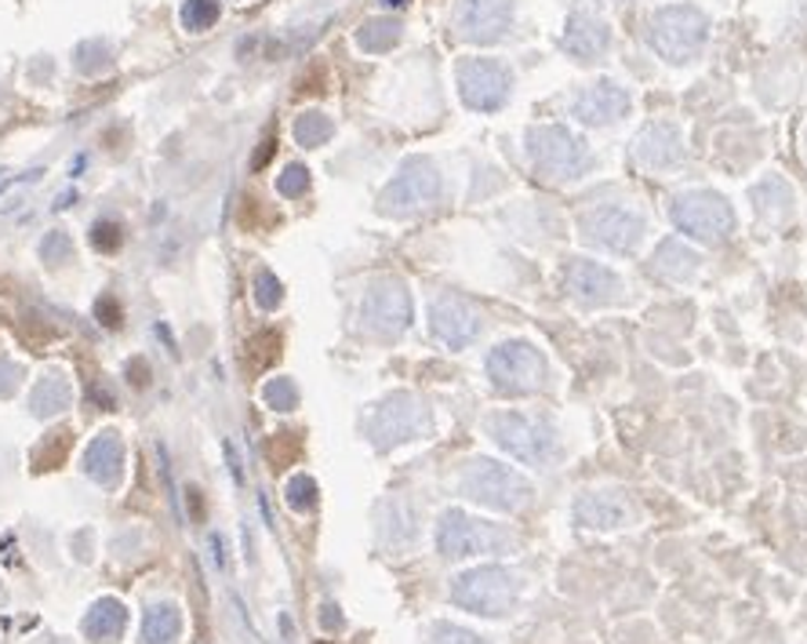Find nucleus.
<instances>
[{
	"mask_svg": "<svg viewBox=\"0 0 807 644\" xmlns=\"http://www.w3.org/2000/svg\"><path fill=\"white\" fill-rule=\"evenodd\" d=\"M705 36H710V19L694 4H666L648 19V41L658 55L673 66H684L702 55Z\"/></svg>",
	"mask_w": 807,
	"mask_h": 644,
	"instance_id": "obj_1",
	"label": "nucleus"
},
{
	"mask_svg": "<svg viewBox=\"0 0 807 644\" xmlns=\"http://www.w3.org/2000/svg\"><path fill=\"white\" fill-rule=\"evenodd\" d=\"M528 160L542 179L553 182L586 176V168L593 165L590 146L564 124H535V128H528Z\"/></svg>",
	"mask_w": 807,
	"mask_h": 644,
	"instance_id": "obj_2",
	"label": "nucleus"
},
{
	"mask_svg": "<svg viewBox=\"0 0 807 644\" xmlns=\"http://www.w3.org/2000/svg\"><path fill=\"white\" fill-rule=\"evenodd\" d=\"M488 430L495 444L509 452L513 460L528 466H545L556 455V426L545 415H528V412H495L488 419Z\"/></svg>",
	"mask_w": 807,
	"mask_h": 644,
	"instance_id": "obj_3",
	"label": "nucleus"
},
{
	"mask_svg": "<svg viewBox=\"0 0 807 644\" xmlns=\"http://www.w3.org/2000/svg\"><path fill=\"white\" fill-rule=\"evenodd\" d=\"M520 576L502 564H480L452 579V601L477 615H506L517 604Z\"/></svg>",
	"mask_w": 807,
	"mask_h": 644,
	"instance_id": "obj_4",
	"label": "nucleus"
},
{
	"mask_svg": "<svg viewBox=\"0 0 807 644\" xmlns=\"http://www.w3.org/2000/svg\"><path fill=\"white\" fill-rule=\"evenodd\" d=\"M669 219H673V226L680 233H688V237L702 244L728 241L731 230H735V212H731L728 197L713 190L677 193L673 204H669Z\"/></svg>",
	"mask_w": 807,
	"mask_h": 644,
	"instance_id": "obj_5",
	"label": "nucleus"
},
{
	"mask_svg": "<svg viewBox=\"0 0 807 644\" xmlns=\"http://www.w3.org/2000/svg\"><path fill=\"white\" fill-rule=\"evenodd\" d=\"M463 492L474 503L499 514H517L531 503V481L495 460H474L463 474Z\"/></svg>",
	"mask_w": 807,
	"mask_h": 644,
	"instance_id": "obj_6",
	"label": "nucleus"
},
{
	"mask_svg": "<svg viewBox=\"0 0 807 644\" xmlns=\"http://www.w3.org/2000/svg\"><path fill=\"white\" fill-rule=\"evenodd\" d=\"M578 233L586 244H597L604 252L633 255L648 233V219L629 204H604L578 215Z\"/></svg>",
	"mask_w": 807,
	"mask_h": 644,
	"instance_id": "obj_7",
	"label": "nucleus"
},
{
	"mask_svg": "<svg viewBox=\"0 0 807 644\" xmlns=\"http://www.w3.org/2000/svg\"><path fill=\"white\" fill-rule=\"evenodd\" d=\"M440 190H444V182H440L437 165L426 160V157H412V160H404V168L396 171L393 182L382 190L379 212L382 215H396V219L415 215V212H422V208L437 204Z\"/></svg>",
	"mask_w": 807,
	"mask_h": 644,
	"instance_id": "obj_8",
	"label": "nucleus"
},
{
	"mask_svg": "<svg viewBox=\"0 0 807 644\" xmlns=\"http://www.w3.org/2000/svg\"><path fill=\"white\" fill-rule=\"evenodd\" d=\"M488 379L499 393H535L545 387V357L528 339L499 342L488 353Z\"/></svg>",
	"mask_w": 807,
	"mask_h": 644,
	"instance_id": "obj_9",
	"label": "nucleus"
},
{
	"mask_svg": "<svg viewBox=\"0 0 807 644\" xmlns=\"http://www.w3.org/2000/svg\"><path fill=\"white\" fill-rule=\"evenodd\" d=\"M429 426V412L415 393H390L386 401L375 404L368 419V437L375 448H393V444L415 441Z\"/></svg>",
	"mask_w": 807,
	"mask_h": 644,
	"instance_id": "obj_10",
	"label": "nucleus"
},
{
	"mask_svg": "<svg viewBox=\"0 0 807 644\" xmlns=\"http://www.w3.org/2000/svg\"><path fill=\"white\" fill-rule=\"evenodd\" d=\"M502 547H509V531H502L499 525L480 521V517L466 514V510L440 514L437 550L448 557V561H458V557H477V553H495Z\"/></svg>",
	"mask_w": 807,
	"mask_h": 644,
	"instance_id": "obj_11",
	"label": "nucleus"
},
{
	"mask_svg": "<svg viewBox=\"0 0 807 644\" xmlns=\"http://www.w3.org/2000/svg\"><path fill=\"white\" fill-rule=\"evenodd\" d=\"M513 73L499 59H463L458 62V95L477 114H495L506 106Z\"/></svg>",
	"mask_w": 807,
	"mask_h": 644,
	"instance_id": "obj_12",
	"label": "nucleus"
},
{
	"mask_svg": "<svg viewBox=\"0 0 807 644\" xmlns=\"http://www.w3.org/2000/svg\"><path fill=\"white\" fill-rule=\"evenodd\" d=\"M360 320L371 336L379 339H396L412 325V295H407L404 281L382 277L368 288L364 303H360Z\"/></svg>",
	"mask_w": 807,
	"mask_h": 644,
	"instance_id": "obj_13",
	"label": "nucleus"
},
{
	"mask_svg": "<svg viewBox=\"0 0 807 644\" xmlns=\"http://www.w3.org/2000/svg\"><path fill=\"white\" fill-rule=\"evenodd\" d=\"M509 22H513V0H458L455 4V30L469 44L502 41Z\"/></svg>",
	"mask_w": 807,
	"mask_h": 644,
	"instance_id": "obj_14",
	"label": "nucleus"
},
{
	"mask_svg": "<svg viewBox=\"0 0 807 644\" xmlns=\"http://www.w3.org/2000/svg\"><path fill=\"white\" fill-rule=\"evenodd\" d=\"M564 284H567L571 299L582 306H615L626 299V288L615 270L590 263V258H571L564 270Z\"/></svg>",
	"mask_w": 807,
	"mask_h": 644,
	"instance_id": "obj_15",
	"label": "nucleus"
},
{
	"mask_svg": "<svg viewBox=\"0 0 807 644\" xmlns=\"http://www.w3.org/2000/svg\"><path fill=\"white\" fill-rule=\"evenodd\" d=\"M429 328L444 346L466 350L480 331V309L466 303L463 295H437L429 306Z\"/></svg>",
	"mask_w": 807,
	"mask_h": 644,
	"instance_id": "obj_16",
	"label": "nucleus"
},
{
	"mask_svg": "<svg viewBox=\"0 0 807 644\" xmlns=\"http://www.w3.org/2000/svg\"><path fill=\"white\" fill-rule=\"evenodd\" d=\"M629 106H633V98L623 84L604 77V81H593L586 88L575 92V98H571V117H578L582 124H601L604 128V124L623 120L629 114Z\"/></svg>",
	"mask_w": 807,
	"mask_h": 644,
	"instance_id": "obj_17",
	"label": "nucleus"
},
{
	"mask_svg": "<svg viewBox=\"0 0 807 644\" xmlns=\"http://www.w3.org/2000/svg\"><path fill=\"white\" fill-rule=\"evenodd\" d=\"M633 160L648 171L677 168L680 160H684V135H680L677 124H669V120L644 124L640 135L633 139Z\"/></svg>",
	"mask_w": 807,
	"mask_h": 644,
	"instance_id": "obj_18",
	"label": "nucleus"
},
{
	"mask_svg": "<svg viewBox=\"0 0 807 644\" xmlns=\"http://www.w3.org/2000/svg\"><path fill=\"white\" fill-rule=\"evenodd\" d=\"M564 52L578 62H593L607 55V47H612V27H607L604 19L597 15H586V11H575L567 22H564V36H561Z\"/></svg>",
	"mask_w": 807,
	"mask_h": 644,
	"instance_id": "obj_19",
	"label": "nucleus"
},
{
	"mask_svg": "<svg viewBox=\"0 0 807 644\" xmlns=\"http://www.w3.org/2000/svg\"><path fill=\"white\" fill-rule=\"evenodd\" d=\"M84 474L103 488L120 485L124 481V441L117 430H103L88 444V452H84Z\"/></svg>",
	"mask_w": 807,
	"mask_h": 644,
	"instance_id": "obj_20",
	"label": "nucleus"
},
{
	"mask_svg": "<svg viewBox=\"0 0 807 644\" xmlns=\"http://www.w3.org/2000/svg\"><path fill=\"white\" fill-rule=\"evenodd\" d=\"M575 521L586 528L615 531L633 521V506L615 492H590L575 503Z\"/></svg>",
	"mask_w": 807,
	"mask_h": 644,
	"instance_id": "obj_21",
	"label": "nucleus"
},
{
	"mask_svg": "<svg viewBox=\"0 0 807 644\" xmlns=\"http://www.w3.org/2000/svg\"><path fill=\"white\" fill-rule=\"evenodd\" d=\"M699 263H702L699 252H691L684 241L669 237V241L658 244V252L651 258V274L662 277V281L684 284V281H691L694 274H699Z\"/></svg>",
	"mask_w": 807,
	"mask_h": 644,
	"instance_id": "obj_22",
	"label": "nucleus"
},
{
	"mask_svg": "<svg viewBox=\"0 0 807 644\" xmlns=\"http://www.w3.org/2000/svg\"><path fill=\"white\" fill-rule=\"evenodd\" d=\"M124 626H128V609L117 598H98L81 623L84 637L95 644H114L124 634Z\"/></svg>",
	"mask_w": 807,
	"mask_h": 644,
	"instance_id": "obj_23",
	"label": "nucleus"
},
{
	"mask_svg": "<svg viewBox=\"0 0 807 644\" xmlns=\"http://www.w3.org/2000/svg\"><path fill=\"white\" fill-rule=\"evenodd\" d=\"M750 201L756 208V215L764 222H772V226H778V222H786L793 215V190H789V182L778 176H767L756 182L750 190Z\"/></svg>",
	"mask_w": 807,
	"mask_h": 644,
	"instance_id": "obj_24",
	"label": "nucleus"
},
{
	"mask_svg": "<svg viewBox=\"0 0 807 644\" xmlns=\"http://www.w3.org/2000/svg\"><path fill=\"white\" fill-rule=\"evenodd\" d=\"M73 401V390H70V382L59 376V371H44L41 379L33 382V390H30V415L36 419H52L59 415L62 408H70Z\"/></svg>",
	"mask_w": 807,
	"mask_h": 644,
	"instance_id": "obj_25",
	"label": "nucleus"
},
{
	"mask_svg": "<svg viewBox=\"0 0 807 644\" xmlns=\"http://www.w3.org/2000/svg\"><path fill=\"white\" fill-rule=\"evenodd\" d=\"M182 634V609L176 601H157L142 615V644H176Z\"/></svg>",
	"mask_w": 807,
	"mask_h": 644,
	"instance_id": "obj_26",
	"label": "nucleus"
},
{
	"mask_svg": "<svg viewBox=\"0 0 807 644\" xmlns=\"http://www.w3.org/2000/svg\"><path fill=\"white\" fill-rule=\"evenodd\" d=\"M357 44L364 47L368 55L390 52V47L401 44V22L396 19H368L364 27L357 30Z\"/></svg>",
	"mask_w": 807,
	"mask_h": 644,
	"instance_id": "obj_27",
	"label": "nucleus"
},
{
	"mask_svg": "<svg viewBox=\"0 0 807 644\" xmlns=\"http://www.w3.org/2000/svg\"><path fill=\"white\" fill-rule=\"evenodd\" d=\"M70 444H73V433L70 430H59V433H44V441L36 444L33 455H30V466L36 469V474H44V469H55L62 460H66V452H70Z\"/></svg>",
	"mask_w": 807,
	"mask_h": 644,
	"instance_id": "obj_28",
	"label": "nucleus"
},
{
	"mask_svg": "<svg viewBox=\"0 0 807 644\" xmlns=\"http://www.w3.org/2000/svg\"><path fill=\"white\" fill-rule=\"evenodd\" d=\"M331 135H335L331 117L328 114H317V109H309V114H302L299 120H295V139H299V146H306V150H314V146H325Z\"/></svg>",
	"mask_w": 807,
	"mask_h": 644,
	"instance_id": "obj_29",
	"label": "nucleus"
},
{
	"mask_svg": "<svg viewBox=\"0 0 807 644\" xmlns=\"http://www.w3.org/2000/svg\"><path fill=\"white\" fill-rule=\"evenodd\" d=\"M277 357H280V336H277V331H263V336L247 339L244 365L252 371H266L269 365H277Z\"/></svg>",
	"mask_w": 807,
	"mask_h": 644,
	"instance_id": "obj_30",
	"label": "nucleus"
},
{
	"mask_svg": "<svg viewBox=\"0 0 807 644\" xmlns=\"http://www.w3.org/2000/svg\"><path fill=\"white\" fill-rule=\"evenodd\" d=\"M219 15H222L219 0H185V4H182V27L190 33L211 30L219 22Z\"/></svg>",
	"mask_w": 807,
	"mask_h": 644,
	"instance_id": "obj_31",
	"label": "nucleus"
},
{
	"mask_svg": "<svg viewBox=\"0 0 807 644\" xmlns=\"http://www.w3.org/2000/svg\"><path fill=\"white\" fill-rule=\"evenodd\" d=\"M284 499H288V506L295 514L314 510V506H317V481L306 477V474H295L288 481V488H284Z\"/></svg>",
	"mask_w": 807,
	"mask_h": 644,
	"instance_id": "obj_32",
	"label": "nucleus"
},
{
	"mask_svg": "<svg viewBox=\"0 0 807 644\" xmlns=\"http://www.w3.org/2000/svg\"><path fill=\"white\" fill-rule=\"evenodd\" d=\"M299 452H302V441H299V433H277L269 444H266V455H269V463L273 469H284V466H291L295 460H299Z\"/></svg>",
	"mask_w": 807,
	"mask_h": 644,
	"instance_id": "obj_33",
	"label": "nucleus"
},
{
	"mask_svg": "<svg viewBox=\"0 0 807 644\" xmlns=\"http://www.w3.org/2000/svg\"><path fill=\"white\" fill-rule=\"evenodd\" d=\"M88 241L95 252H103V255H114L120 252V244H124V230H120V222L114 219H98L95 226L88 230Z\"/></svg>",
	"mask_w": 807,
	"mask_h": 644,
	"instance_id": "obj_34",
	"label": "nucleus"
},
{
	"mask_svg": "<svg viewBox=\"0 0 807 644\" xmlns=\"http://www.w3.org/2000/svg\"><path fill=\"white\" fill-rule=\"evenodd\" d=\"M263 398L277 412H291V408H299V387L291 379H269L263 387Z\"/></svg>",
	"mask_w": 807,
	"mask_h": 644,
	"instance_id": "obj_35",
	"label": "nucleus"
},
{
	"mask_svg": "<svg viewBox=\"0 0 807 644\" xmlns=\"http://www.w3.org/2000/svg\"><path fill=\"white\" fill-rule=\"evenodd\" d=\"M41 258L47 266H62L73 258V237L66 230H52L47 237L41 241Z\"/></svg>",
	"mask_w": 807,
	"mask_h": 644,
	"instance_id": "obj_36",
	"label": "nucleus"
},
{
	"mask_svg": "<svg viewBox=\"0 0 807 644\" xmlns=\"http://www.w3.org/2000/svg\"><path fill=\"white\" fill-rule=\"evenodd\" d=\"M255 303L263 306L266 314L284 303V284L273 277L269 270H258V274H255Z\"/></svg>",
	"mask_w": 807,
	"mask_h": 644,
	"instance_id": "obj_37",
	"label": "nucleus"
},
{
	"mask_svg": "<svg viewBox=\"0 0 807 644\" xmlns=\"http://www.w3.org/2000/svg\"><path fill=\"white\" fill-rule=\"evenodd\" d=\"M277 193L280 197H306L309 193V168L306 165H288L284 176H277Z\"/></svg>",
	"mask_w": 807,
	"mask_h": 644,
	"instance_id": "obj_38",
	"label": "nucleus"
},
{
	"mask_svg": "<svg viewBox=\"0 0 807 644\" xmlns=\"http://www.w3.org/2000/svg\"><path fill=\"white\" fill-rule=\"evenodd\" d=\"M95 320L103 328H109V331L124 325V309L117 303V295H98V299H95Z\"/></svg>",
	"mask_w": 807,
	"mask_h": 644,
	"instance_id": "obj_39",
	"label": "nucleus"
},
{
	"mask_svg": "<svg viewBox=\"0 0 807 644\" xmlns=\"http://www.w3.org/2000/svg\"><path fill=\"white\" fill-rule=\"evenodd\" d=\"M433 644H488V641L477 637L474 630H466V626H448V623H440L437 630H433Z\"/></svg>",
	"mask_w": 807,
	"mask_h": 644,
	"instance_id": "obj_40",
	"label": "nucleus"
},
{
	"mask_svg": "<svg viewBox=\"0 0 807 644\" xmlns=\"http://www.w3.org/2000/svg\"><path fill=\"white\" fill-rule=\"evenodd\" d=\"M19 382H22V368L15 361H8V357H0V398H11L19 390Z\"/></svg>",
	"mask_w": 807,
	"mask_h": 644,
	"instance_id": "obj_41",
	"label": "nucleus"
},
{
	"mask_svg": "<svg viewBox=\"0 0 807 644\" xmlns=\"http://www.w3.org/2000/svg\"><path fill=\"white\" fill-rule=\"evenodd\" d=\"M124 376H128V382H131L135 390L150 387V365H146L142 357H131V361L124 365Z\"/></svg>",
	"mask_w": 807,
	"mask_h": 644,
	"instance_id": "obj_42",
	"label": "nucleus"
},
{
	"mask_svg": "<svg viewBox=\"0 0 807 644\" xmlns=\"http://www.w3.org/2000/svg\"><path fill=\"white\" fill-rule=\"evenodd\" d=\"M135 547H139V531H124V536L114 539V553L117 557H131Z\"/></svg>",
	"mask_w": 807,
	"mask_h": 644,
	"instance_id": "obj_43",
	"label": "nucleus"
},
{
	"mask_svg": "<svg viewBox=\"0 0 807 644\" xmlns=\"http://www.w3.org/2000/svg\"><path fill=\"white\" fill-rule=\"evenodd\" d=\"M320 626H325V630H339L342 626V615H339L335 604H325V609H320Z\"/></svg>",
	"mask_w": 807,
	"mask_h": 644,
	"instance_id": "obj_44",
	"label": "nucleus"
},
{
	"mask_svg": "<svg viewBox=\"0 0 807 644\" xmlns=\"http://www.w3.org/2000/svg\"><path fill=\"white\" fill-rule=\"evenodd\" d=\"M269 157H273V135H269V139L263 142V146H258V154L252 157V168L258 171V168H266L269 165Z\"/></svg>",
	"mask_w": 807,
	"mask_h": 644,
	"instance_id": "obj_45",
	"label": "nucleus"
},
{
	"mask_svg": "<svg viewBox=\"0 0 807 644\" xmlns=\"http://www.w3.org/2000/svg\"><path fill=\"white\" fill-rule=\"evenodd\" d=\"M92 398L98 401V408H117V398H114V393H106L103 382H95V387H92Z\"/></svg>",
	"mask_w": 807,
	"mask_h": 644,
	"instance_id": "obj_46",
	"label": "nucleus"
},
{
	"mask_svg": "<svg viewBox=\"0 0 807 644\" xmlns=\"http://www.w3.org/2000/svg\"><path fill=\"white\" fill-rule=\"evenodd\" d=\"M382 4H386V8H404L407 0H382Z\"/></svg>",
	"mask_w": 807,
	"mask_h": 644,
	"instance_id": "obj_47",
	"label": "nucleus"
},
{
	"mask_svg": "<svg viewBox=\"0 0 807 644\" xmlns=\"http://www.w3.org/2000/svg\"><path fill=\"white\" fill-rule=\"evenodd\" d=\"M320 644H331V641H320Z\"/></svg>",
	"mask_w": 807,
	"mask_h": 644,
	"instance_id": "obj_48",
	"label": "nucleus"
}]
</instances>
